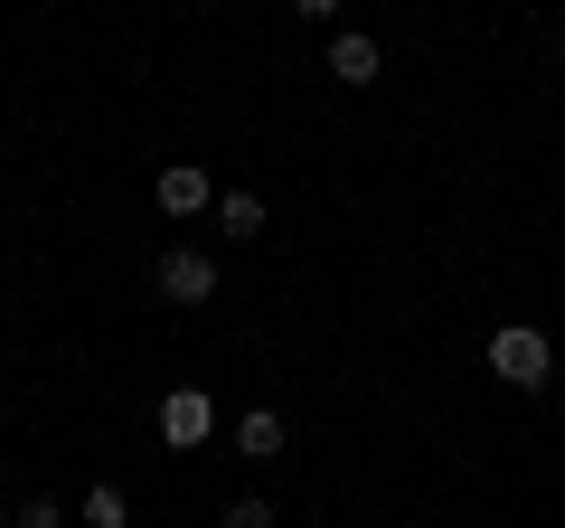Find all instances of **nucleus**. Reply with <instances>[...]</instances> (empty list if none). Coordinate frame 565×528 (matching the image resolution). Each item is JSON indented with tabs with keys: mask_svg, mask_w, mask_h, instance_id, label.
<instances>
[{
	"mask_svg": "<svg viewBox=\"0 0 565 528\" xmlns=\"http://www.w3.org/2000/svg\"><path fill=\"white\" fill-rule=\"evenodd\" d=\"M122 519H132V509H122V490H114V482L85 490V528H122Z\"/></svg>",
	"mask_w": 565,
	"mask_h": 528,
	"instance_id": "6e6552de",
	"label": "nucleus"
},
{
	"mask_svg": "<svg viewBox=\"0 0 565 528\" xmlns=\"http://www.w3.org/2000/svg\"><path fill=\"white\" fill-rule=\"evenodd\" d=\"M217 528H274V500H226Z\"/></svg>",
	"mask_w": 565,
	"mask_h": 528,
	"instance_id": "1a4fd4ad",
	"label": "nucleus"
},
{
	"mask_svg": "<svg viewBox=\"0 0 565 528\" xmlns=\"http://www.w3.org/2000/svg\"><path fill=\"white\" fill-rule=\"evenodd\" d=\"M151 199H161L170 218H199V208H207V170H199V161H170V170H161V189H151Z\"/></svg>",
	"mask_w": 565,
	"mask_h": 528,
	"instance_id": "20e7f679",
	"label": "nucleus"
},
{
	"mask_svg": "<svg viewBox=\"0 0 565 528\" xmlns=\"http://www.w3.org/2000/svg\"><path fill=\"white\" fill-rule=\"evenodd\" d=\"M546 368H556V349H546V330H527V321L490 330V378H509V387H546Z\"/></svg>",
	"mask_w": 565,
	"mask_h": 528,
	"instance_id": "f257e3e1",
	"label": "nucleus"
},
{
	"mask_svg": "<svg viewBox=\"0 0 565 528\" xmlns=\"http://www.w3.org/2000/svg\"><path fill=\"white\" fill-rule=\"evenodd\" d=\"M292 10H302V20H330V10H340V0H292Z\"/></svg>",
	"mask_w": 565,
	"mask_h": 528,
	"instance_id": "9d476101",
	"label": "nucleus"
},
{
	"mask_svg": "<svg viewBox=\"0 0 565 528\" xmlns=\"http://www.w3.org/2000/svg\"><path fill=\"white\" fill-rule=\"evenodd\" d=\"M217 226H226V236H264V199H255V189H226V199H217Z\"/></svg>",
	"mask_w": 565,
	"mask_h": 528,
	"instance_id": "423d86ee",
	"label": "nucleus"
},
{
	"mask_svg": "<svg viewBox=\"0 0 565 528\" xmlns=\"http://www.w3.org/2000/svg\"><path fill=\"white\" fill-rule=\"evenodd\" d=\"M236 444L255 453V463H274V453H282V415H274V406H255V415L236 425Z\"/></svg>",
	"mask_w": 565,
	"mask_h": 528,
	"instance_id": "0eeeda50",
	"label": "nucleus"
},
{
	"mask_svg": "<svg viewBox=\"0 0 565 528\" xmlns=\"http://www.w3.org/2000/svg\"><path fill=\"white\" fill-rule=\"evenodd\" d=\"M161 303H217V264L199 245H170L161 255Z\"/></svg>",
	"mask_w": 565,
	"mask_h": 528,
	"instance_id": "f03ea898",
	"label": "nucleus"
},
{
	"mask_svg": "<svg viewBox=\"0 0 565 528\" xmlns=\"http://www.w3.org/2000/svg\"><path fill=\"white\" fill-rule=\"evenodd\" d=\"M330 76H340V85H367V76H377V39H359V29L330 39Z\"/></svg>",
	"mask_w": 565,
	"mask_h": 528,
	"instance_id": "39448f33",
	"label": "nucleus"
},
{
	"mask_svg": "<svg viewBox=\"0 0 565 528\" xmlns=\"http://www.w3.org/2000/svg\"><path fill=\"white\" fill-rule=\"evenodd\" d=\"M207 425H217V406H207V387H170L161 397V444H207Z\"/></svg>",
	"mask_w": 565,
	"mask_h": 528,
	"instance_id": "7ed1b4c3",
	"label": "nucleus"
},
{
	"mask_svg": "<svg viewBox=\"0 0 565 528\" xmlns=\"http://www.w3.org/2000/svg\"><path fill=\"white\" fill-rule=\"evenodd\" d=\"M0 528H10V519H0Z\"/></svg>",
	"mask_w": 565,
	"mask_h": 528,
	"instance_id": "9b49d317",
	"label": "nucleus"
}]
</instances>
